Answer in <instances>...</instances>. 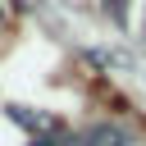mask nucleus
Wrapping results in <instances>:
<instances>
[{
	"mask_svg": "<svg viewBox=\"0 0 146 146\" xmlns=\"http://www.w3.org/2000/svg\"><path fill=\"white\" fill-rule=\"evenodd\" d=\"M78 146H132V137H128V128H119V123H110V119H100V123H91V128H82V137H78Z\"/></svg>",
	"mask_w": 146,
	"mask_h": 146,
	"instance_id": "nucleus-1",
	"label": "nucleus"
},
{
	"mask_svg": "<svg viewBox=\"0 0 146 146\" xmlns=\"http://www.w3.org/2000/svg\"><path fill=\"white\" fill-rule=\"evenodd\" d=\"M0 27H5V9H0Z\"/></svg>",
	"mask_w": 146,
	"mask_h": 146,
	"instance_id": "nucleus-3",
	"label": "nucleus"
},
{
	"mask_svg": "<svg viewBox=\"0 0 146 146\" xmlns=\"http://www.w3.org/2000/svg\"><path fill=\"white\" fill-rule=\"evenodd\" d=\"M32 146H73V141H64L59 132H46V137H32Z\"/></svg>",
	"mask_w": 146,
	"mask_h": 146,
	"instance_id": "nucleus-2",
	"label": "nucleus"
}]
</instances>
